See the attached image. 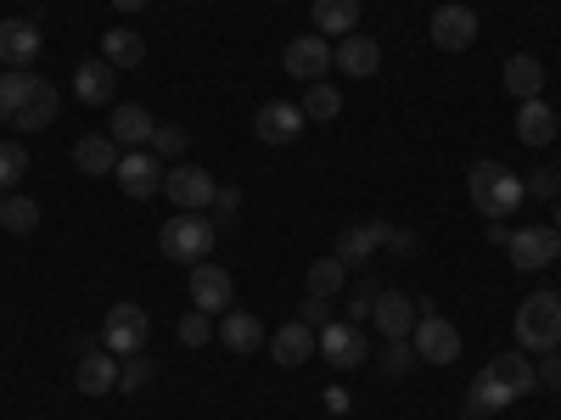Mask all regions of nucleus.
I'll list each match as a JSON object with an SVG mask.
<instances>
[{"label": "nucleus", "instance_id": "33", "mask_svg": "<svg viewBox=\"0 0 561 420\" xmlns=\"http://www.w3.org/2000/svg\"><path fill=\"white\" fill-rule=\"evenodd\" d=\"M0 224H7L12 230V236H34V230H39V202L34 197H7V202H0Z\"/></svg>", "mask_w": 561, "mask_h": 420}, {"label": "nucleus", "instance_id": "16", "mask_svg": "<svg viewBox=\"0 0 561 420\" xmlns=\"http://www.w3.org/2000/svg\"><path fill=\"white\" fill-rule=\"evenodd\" d=\"M73 382H79L84 398L118 393V353H107V348H84V353H79V370H73Z\"/></svg>", "mask_w": 561, "mask_h": 420}, {"label": "nucleus", "instance_id": "23", "mask_svg": "<svg viewBox=\"0 0 561 420\" xmlns=\"http://www.w3.org/2000/svg\"><path fill=\"white\" fill-rule=\"evenodd\" d=\"M152 129H158V118L147 113V107H135V102H118L113 107V118H107V135L118 140V147H147V140H152Z\"/></svg>", "mask_w": 561, "mask_h": 420}, {"label": "nucleus", "instance_id": "42", "mask_svg": "<svg viewBox=\"0 0 561 420\" xmlns=\"http://www.w3.org/2000/svg\"><path fill=\"white\" fill-rule=\"evenodd\" d=\"M298 319L309 325V331H320V325H332V298H309Z\"/></svg>", "mask_w": 561, "mask_h": 420}, {"label": "nucleus", "instance_id": "1", "mask_svg": "<svg viewBox=\"0 0 561 420\" xmlns=\"http://www.w3.org/2000/svg\"><path fill=\"white\" fill-rule=\"evenodd\" d=\"M57 113H62V96L51 79H39L28 68H7V79H0V124L45 129V124H57Z\"/></svg>", "mask_w": 561, "mask_h": 420}, {"label": "nucleus", "instance_id": "25", "mask_svg": "<svg viewBox=\"0 0 561 420\" xmlns=\"http://www.w3.org/2000/svg\"><path fill=\"white\" fill-rule=\"evenodd\" d=\"M370 319H377L382 337H410L421 314H415V298H404V292H377V308H370Z\"/></svg>", "mask_w": 561, "mask_h": 420}, {"label": "nucleus", "instance_id": "34", "mask_svg": "<svg viewBox=\"0 0 561 420\" xmlns=\"http://www.w3.org/2000/svg\"><path fill=\"white\" fill-rule=\"evenodd\" d=\"M152 376H158V364H152L147 353H129V359L118 364V393H140Z\"/></svg>", "mask_w": 561, "mask_h": 420}, {"label": "nucleus", "instance_id": "12", "mask_svg": "<svg viewBox=\"0 0 561 420\" xmlns=\"http://www.w3.org/2000/svg\"><path fill=\"white\" fill-rule=\"evenodd\" d=\"M427 34H433L438 51H472V45H478V12H472V7H455V0H449V7L433 12Z\"/></svg>", "mask_w": 561, "mask_h": 420}, {"label": "nucleus", "instance_id": "41", "mask_svg": "<svg viewBox=\"0 0 561 420\" xmlns=\"http://www.w3.org/2000/svg\"><path fill=\"white\" fill-rule=\"evenodd\" d=\"M534 376H539V387H550V393L561 398V353H545V359L534 364Z\"/></svg>", "mask_w": 561, "mask_h": 420}, {"label": "nucleus", "instance_id": "29", "mask_svg": "<svg viewBox=\"0 0 561 420\" xmlns=\"http://www.w3.org/2000/svg\"><path fill=\"white\" fill-rule=\"evenodd\" d=\"M343 280H348V264H343L337 253H325V258L309 264L304 287H309V298H337V292H343Z\"/></svg>", "mask_w": 561, "mask_h": 420}, {"label": "nucleus", "instance_id": "8", "mask_svg": "<svg viewBox=\"0 0 561 420\" xmlns=\"http://www.w3.org/2000/svg\"><path fill=\"white\" fill-rule=\"evenodd\" d=\"M511 264H517L523 275H534V269H545V264H556L561 258V236H556V224H523V230H511Z\"/></svg>", "mask_w": 561, "mask_h": 420}, {"label": "nucleus", "instance_id": "13", "mask_svg": "<svg viewBox=\"0 0 561 420\" xmlns=\"http://www.w3.org/2000/svg\"><path fill=\"white\" fill-rule=\"evenodd\" d=\"M304 107L298 102H264L259 113H253V135L264 140V147H293V140L304 135Z\"/></svg>", "mask_w": 561, "mask_h": 420}, {"label": "nucleus", "instance_id": "9", "mask_svg": "<svg viewBox=\"0 0 561 420\" xmlns=\"http://www.w3.org/2000/svg\"><path fill=\"white\" fill-rule=\"evenodd\" d=\"M415 359L421 364H455L460 359V331L438 308H427V314L415 319Z\"/></svg>", "mask_w": 561, "mask_h": 420}, {"label": "nucleus", "instance_id": "30", "mask_svg": "<svg viewBox=\"0 0 561 420\" xmlns=\"http://www.w3.org/2000/svg\"><path fill=\"white\" fill-rule=\"evenodd\" d=\"M102 57L113 68H135V62H147V39H140L135 28H107L102 34Z\"/></svg>", "mask_w": 561, "mask_h": 420}, {"label": "nucleus", "instance_id": "24", "mask_svg": "<svg viewBox=\"0 0 561 420\" xmlns=\"http://www.w3.org/2000/svg\"><path fill=\"white\" fill-rule=\"evenodd\" d=\"M118 158H124V147H118L113 135H79L73 140V168L79 174H113Z\"/></svg>", "mask_w": 561, "mask_h": 420}, {"label": "nucleus", "instance_id": "26", "mask_svg": "<svg viewBox=\"0 0 561 420\" xmlns=\"http://www.w3.org/2000/svg\"><path fill=\"white\" fill-rule=\"evenodd\" d=\"M219 342H225L230 353H259V348H264V325H259V314L225 308V319H219Z\"/></svg>", "mask_w": 561, "mask_h": 420}, {"label": "nucleus", "instance_id": "21", "mask_svg": "<svg viewBox=\"0 0 561 420\" xmlns=\"http://www.w3.org/2000/svg\"><path fill=\"white\" fill-rule=\"evenodd\" d=\"M500 84H505V96H511V102H534V96H545V68H539V57H528V51L505 57Z\"/></svg>", "mask_w": 561, "mask_h": 420}, {"label": "nucleus", "instance_id": "17", "mask_svg": "<svg viewBox=\"0 0 561 420\" xmlns=\"http://www.w3.org/2000/svg\"><path fill=\"white\" fill-rule=\"evenodd\" d=\"M113 90H118V68H113L107 57H90V62L73 68V96H79L84 107H107Z\"/></svg>", "mask_w": 561, "mask_h": 420}, {"label": "nucleus", "instance_id": "5", "mask_svg": "<svg viewBox=\"0 0 561 420\" xmlns=\"http://www.w3.org/2000/svg\"><path fill=\"white\" fill-rule=\"evenodd\" d=\"M147 331H152V319L140 303H113L107 319H102V348L129 359V353H147Z\"/></svg>", "mask_w": 561, "mask_h": 420}, {"label": "nucleus", "instance_id": "27", "mask_svg": "<svg viewBox=\"0 0 561 420\" xmlns=\"http://www.w3.org/2000/svg\"><path fill=\"white\" fill-rule=\"evenodd\" d=\"M517 140H523V147H550V140H556V113H550L545 96L517 102Z\"/></svg>", "mask_w": 561, "mask_h": 420}, {"label": "nucleus", "instance_id": "36", "mask_svg": "<svg viewBox=\"0 0 561 420\" xmlns=\"http://www.w3.org/2000/svg\"><path fill=\"white\" fill-rule=\"evenodd\" d=\"M237 219H242V191L237 185H219L214 191V230H237Z\"/></svg>", "mask_w": 561, "mask_h": 420}, {"label": "nucleus", "instance_id": "6", "mask_svg": "<svg viewBox=\"0 0 561 420\" xmlns=\"http://www.w3.org/2000/svg\"><path fill=\"white\" fill-rule=\"evenodd\" d=\"M214 174L208 168H197V163H169V174H163V197L180 208V213H203V208H214Z\"/></svg>", "mask_w": 561, "mask_h": 420}, {"label": "nucleus", "instance_id": "35", "mask_svg": "<svg viewBox=\"0 0 561 420\" xmlns=\"http://www.w3.org/2000/svg\"><path fill=\"white\" fill-rule=\"evenodd\" d=\"M147 152L163 158V163H180V152H185V129H180V124H158L152 140H147Z\"/></svg>", "mask_w": 561, "mask_h": 420}, {"label": "nucleus", "instance_id": "18", "mask_svg": "<svg viewBox=\"0 0 561 420\" xmlns=\"http://www.w3.org/2000/svg\"><path fill=\"white\" fill-rule=\"evenodd\" d=\"M382 247H388V219H370V224H348L343 236H337V247H332V253L354 269V264H370Z\"/></svg>", "mask_w": 561, "mask_h": 420}, {"label": "nucleus", "instance_id": "43", "mask_svg": "<svg viewBox=\"0 0 561 420\" xmlns=\"http://www.w3.org/2000/svg\"><path fill=\"white\" fill-rule=\"evenodd\" d=\"M370 308H377V287H359V292H354V303H348V325H365V319H370Z\"/></svg>", "mask_w": 561, "mask_h": 420}, {"label": "nucleus", "instance_id": "39", "mask_svg": "<svg viewBox=\"0 0 561 420\" xmlns=\"http://www.w3.org/2000/svg\"><path fill=\"white\" fill-rule=\"evenodd\" d=\"M410 364H415V342H404V337H388V348H382V370H388V376H404Z\"/></svg>", "mask_w": 561, "mask_h": 420}, {"label": "nucleus", "instance_id": "32", "mask_svg": "<svg viewBox=\"0 0 561 420\" xmlns=\"http://www.w3.org/2000/svg\"><path fill=\"white\" fill-rule=\"evenodd\" d=\"M298 107H304V118H309V124H332V118L343 113V90L320 79V84H309V90H304V102H298Z\"/></svg>", "mask_w": 561, "mask_h": 420}, {"label": "nucleus", "instance_id": "10", "mask_svg": "<svg viewBox=\"0 0 561 420\" xmlns=\"http://www.w3.org/2000/svg\"><path fill=\"white\" fill-rule=\"evenodd\" d=\"M280 68H287V79L320 84L325 68H332V45H325V34H298V39H287V51H280Z\"/></svg>", "mask_w": 561, "mask_h": 420}, {"label": "nucleus", "instance_id": "19", "mask_svg": "<svg viewBox=\"0 0 561 420\" xmlns=\"http://www.w3.org/2000/svg\"><path fill=\"white\" fill-rule=\"evenodd\" d=\"M332 68H343L348 79H370V73L382 68V45L370 39V34H343L337 51H332Z\"/></svg>", "mask_w": 561, "mask_h": 420}, {"label": "nucleus", "instance_id": "4", "mask_svg": "<svg viewBox=\"0 0 561 420\" xmlns=\"http://www.w3.org/2000/svg\"><path fill=\"white\" fill-rule=\"evenodd\" d=\"M214 242H219V230H214V219H203V213H174V219L158 230L163 258H180V264H203V258L214 253Z\"/></svg>", "mask_w": 561, "mask_h": 420}, {"label": "nucleus", "instance_id": "22", "mask_svg": "<svg viewBox=\"0 0 561 420\" xmlns=\"http://www.w3.org/2000/svg\"><path fill=\"white\" fill-rule=\"evenodd\" d=\"M270 359L280 364V370H298V364H309L314 359V331L304 319H287L280 331L270 337Z\"/></svg>", "mask_w": 561, "mask_h": 420}, {"label": "nucleus", "instance_id": "11", "mask_svg": "<svg viewBox=\"0 0 561 420\" xmlns=\"http://www.w3.org/2000/svg\"><path fill=\"white\" fill-rule=\"evenodd\" d=\"M314 353H325V364H337V370H359L370 348H365L359 325H348V319L337 325L332 319V325H320V331H314Z\"/></svg>", "mask_w": 561, "mask_h": 420}, {"label": "nucleus", "instance_id": "7", "mask_svg": "<svg viewBox=\"0 0 561 420\" xmlns=\"http://www.w3.org/2000/svg\"><path fill=\"white\" fill-rule=\"evenodd\" d=\"M163 174H169V163H163V158H152L147 147L124 152V158H118V168H113L118 191H124V197H135V202H152V197L163 191Z\"/></svg>", "mask_w": 561, "mask_h": 420}, {"label": "nucleus", "instance_id": "47", "mask_svg": "<svg viewBox=\"0 0 561 420\" xmlns=\"http://www.w3.org/2000/svg\"><path fill=\"white\" fill-rule=\"evenodd\" d=\"M556 236H561V197H556Z\"/></svg>", "mask_w": 561, "mask_h": 420}, {"label": "nucleus", "instance_id": "14", "mask_svg": "<svg viewBox=\"0 0 561 420\" xmlns=\"http://www.w3.org/2000/svg\"><path fill=\"white\" fill-rule=\"evenodd\" d=\"M230 303H237V280H230L219 264H192V308L203 314H225Z\"/></svg>", "mask_w": 561, "mask_h": 420}, {"label": "nucleus", "instance_id": "38", "mask_svg": "<svg viewBox=\"0 0 561 420\" xmlns=\"http://www.w3.org/2000/svg\"><path fill=\"white\" fill-rule=\"evenodd\" d=\"M208 337H214V314H203V308H192V314H185V319H180V342H185V348H203Z\"/></svg>", "mask_w": 561, "mask_h": 420}, {"label": "nucleus", "instance_id": "15", "mask_svg": "<svg viewBox=\"0 0 561 420\" xmlns=\"http://www.w3.org/2000/svg\"><path fill=\"white\" fill-rule=\"evenodd\" d=\"M39 51H45V34H39L34 18H7L0 23V62L7 68H28Z\"/></svg>", "mask_w": 561, "mask_h": 420}, {"label": "nucleus", "instance_id": "31", "mask_svg": "<svg viewBox=\"0 0 561 420\" xmlns=\"http://www.w3.org/2000/svg\"><path fill=\"white\" fill-rule=\"evenodd\" d=\"M314 28L320 34H354L359 28V0H314Z\"/></svg>", "mask_w": 561, "mask_h": 420}, {"label": "nucleus", "instance_id": "40", "mask_svg": "<svg viewBox=\"0 0 561 420\" xmlns=\"http://www.w3.org/2000/svg\"><path fill=\"white\" fill-rule=\"evenodd\" d=\"M523 191H528V197H545V202L561 197V168H534V174L523 179Z\"/></svg>", "mask_w": 561, "mask_h": 420}, {"label": "nucleus", "instance_id": "20", "mask_svg": "<svg viewBox=\"0 0 561 420\" xmlns=\"http://www.w3.org/2000/svg\"><path fill=\"white\" fill-rule=\"evenodd\" d=\"M483 370H489V376H494L511 398H523V393H534V387H539V376H534V359H528L523 348H505V353H494Z\"/></svg>", "mask_w": 561, "mask_h": 420}, {"label": "nucleus", "instance_id": "2", "mask_svg": "<svg viewBox=\"0 0 561 420\" xmlns=\"http://www.w3.org/2000/svg\"><path fill=\"white\" fill-rule=\"evenodd\" d=\"M466 197H472V208L478 213H489V219H505V213H517L523 208V179H517V168H505V163H494V158H483V163H472V174H466Z\"/></svg>", "mask_w": 561, "mask_h": 420}, {"label": "nucleus", "instance_id": "48", "mask_svg": "<svg viewBox=\"0 0 561 420\" xmlns=\"http://www.w3.org/2000/svg\"><path fill=\"white\" fill-rule=\"evenodd\" d=\"M556 168H561V158H556Z\"/></svg>", "mask_w": 561, "mask_h": 420}, {"label": "nucleus", "instance_id": "44", "mask_svg": "<svg viewBox=\"0 0 561 420\" xmlns=\"http://www.w3.org/2000/svg\"><path fill=\"white\" fill-rule=\"evenodd\" d=\"M388 253H415V236H410V230H399V224H388Z\"/></svg>", "mask_w": 561, "mask_h": 420}, {"label": "nucleus", "instance_id": "37", "mask_svg": "<svg viewBox=\"0 0 561 420\" xmlns=\"http://www.w3.org/2000/svg\"><path fill=\"white\" fill-rule=\"evenodd\" d=\"M28 174V152L18 147V140H0V185H7V191H12V185Z\"/></svg>", "mask_w": 561, "mask_h": 420}, {"label": "nucleus", "instance_id": "28", "mask_svg": "<svg viewBox=\"0 0 561 420\" xmlns=\"http://www.w3.org/2000/svg\"><path fill=\"white\" fill-rule=\"evenodd\" d=\"M505 404H517V398H511L494 376H489V370H483V376L472 382V387H466V398H460V415L466 420H483V415H500Z\"/></svg>", "mask_w": 561, "mask_h": 420}, {"label": "nucleus", "instance_id": "46", "mask_svg": "<svg viewBox=\"0 0 561 420\" xmlns=\"http://www.w3.org/2000/svg\"><path fill=\"white\" fill-rule=\"evenodd\" d=\"M147 0H113V12H140Z\"/></svg>", "mask_w": 561, "mask_h": 420}, {"label": "nucleus", "instance_id": "45", "mask_svg": "<svg viewBox=\"0 0 561 420\" xmlns=\"http://www.w3.org/2000/svg\"><path fill=\"white\" fill-rule=\"evenodd\" d=\"M325 409H332V415H348V393H343V387H325Z\"/></svg>", "mask_w": 561, "mask_h": 420}, {"label": "nucleus", "instance_id": "3", "mask_svg": "<svg viewBox=\"0 0 561 420\" xmlns=\"http://www.w3.org/2000/svg\"><path fill=\"white\" fill-rule=\"evenodd\" d=\"M511 331H517V348L523 353H556L561 348V292H534L517 303V319H511Z\"/></svg>", "mask_w": 561, "mask_h": 420}]
</instances>
